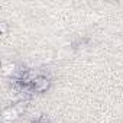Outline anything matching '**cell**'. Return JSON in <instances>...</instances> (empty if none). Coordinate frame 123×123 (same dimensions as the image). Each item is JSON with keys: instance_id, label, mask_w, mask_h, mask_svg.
I'll return each instance as SVG.
<instances>
[{"instance_id": "obj_1", "label": "cell", "mask_w": 123, "mask_h": 123, "mask_svg": "<svg viewBox=\"0 0 123 123\" xmlns=\"http://www.w3.org/2000/svg\"><path fill=\"white\" fill-rule=\"evenodd\" d=\"M48 86H49V83L46 78H35L33 80V87L36 91H45L48 88Z\"/></svg>"}, {"instance_id": "obj_2", "label": "cell", "mask_w": 123, "mask_h": 123, "mask_svg": "<svg viewBox=\"0 0 123 123\" xmlns=\"http://www.w3.org/2000/svg\"><path fill=\"white\" fill-rule=\"evenodd\" d=\"M19 114H20V111L18 110V107H16V106H13V107L7 109V110L5 111V117H6V119H16Z\"/></svg>"}]
</instances>
